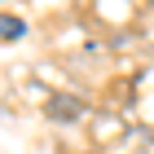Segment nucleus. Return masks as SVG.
Wrapping results in <instances>:
<instances>
[]
</instances>
